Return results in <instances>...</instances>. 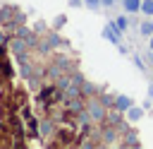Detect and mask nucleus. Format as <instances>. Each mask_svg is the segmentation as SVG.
<instances>
[{"label": "nucleus", "instance_id": "obj_1", "mask_svg": "<svg viewBox=\"0 0 153 149\" xmlns=\"http://www.w3.org/2000/svg\"><path fill=\"white\" fill-rule=\"evenodd\" d=\"M86 113H88V118H93V120H103V118H105V103H103L100 99H91V101L86 103Z\"/></svg>", "mask_w": 153, "mask_h": 149}, {"label": "nucleus", "instance_id": "obj_2", "mask_svg": "<svg viewBox=\"0 0 153 149\" xmlns=\"http://www.w3.org/2000/svg\"><path fill=\"white\" fill-rule=\"evenodd\" d=\"M103 38L110 41V43H115V46H120V41H122V31L115 26V22H108V24L103 26Z\"/></svg>", "mask_w": 153, "mask_h": 149}, {"label": "nucleus", "instance_id": "obj_3", "mask_svg": "<svg viewBox=\"0 0 153 149\" xmlns=\"http://www.w3.org/2000/svg\"><path fill=\"white\" fill-rule=\"evenodd\" d=\"M124 118H127L129 123H139V120L143 118V106H129V108L124 111Z\"/></svg>", "mask_w": 153, "mask_h": 149}, {"label": "nucleus", "instance_id": "obj_4", "mask_svg": "<svg viewBox=\"0 0 153 149\" xmlns=\"http://www.w3.org/2000/svg\"><path fill=\"white\" fill-rule=\"evenodd\" d=\"M129 106H134V99H131V96H127V94H120V96L115 99V111H122V113H124Z\"/></svg>", "mask_w": 153, "mask_h": 149}, {"label": "nucleus", "instance_id": "obj_5", "mask_svg": "<svg viewBox=\"0 0 153 149\" xmlns=\"http://www.w3.org/2000/svg\"><path fill=\"white\" fill-rule=\"evenodd\" d=\"M122 7L127 14H136L141 12V0H122Z\"/></svg>", "mask_w": 153, "mask_h": 149}, {"label": "nucleus", "instance_id": "obj_6", "mask_svg": "<svg viewBox=\"0 0 153 149\" xmlns=\"http://www.w3.org/2000/svg\"><path fill=\"white\" fill-rule=\"evenodd\" d=\"M139 31H141L143 36H151V34H153V17H148L146 22H141V26H139Z\"/></svg>", "mask_w": 153, "mask_h": 149}, {"label": "nucleus", "instance_id": "obj_7", "mask_svg": "<svg viewBox=\"0 0 153 149\" xmlns=\"http://www.w3.org/2000/svg\"><path fill=\"white\" fill-rule=\"evenodd\" d=\"M141 14L153 17V0H141Z\"/></svg>", "mask_w": 153, "mask_h": 149}, {"label": "nucleus", "instance_id": "obj_8", "mask_svg": "<svg viewBox=\"0 0 153 149\" xmlns=\"http://www.w3.org/2000/svg\"><path fill=\"white\" fill-rule=\"evenodd\" d=\"M112 22H115V26H117L120 31H127V26H129V19H127L124 14H120V17H115Z\"/></svg>", "mask_w": 153, "mask_h": 149}, {"label": "nucleus", "instance_id": "obj_9", "mask_svg": "<svg viewBox=\"0 0 153 149\" xmlns=\"http://www.w3.org/2000/svg\"><path fill=\"white\" fill-rule=\"evenodd\" d=\"M100 5H103L100 0H84V7H86V10H91V12H98V10H100Z\"/></svg>", "mask_w": 153, "mask_h": 149}, {"label": "nucleus", "instance_id": "obj_10", "mask_svg": "<svg viewBox=\"0 0 153 149\" xmlns=\"http://www.w3.org/2000/svg\"><path fill=\"white\" fill-rule=\"evenodd\" d=\"M50 132H53V125L48 120H41V137H48Z\"/></svg>", "mask_w": 153, "mask_h": 149}, {"label": "nucleus", "instance_id": "obj_11", "mask_svg": "<svg viewBox=\"0 0 153 149\" xmlns=\"http://www.w3.org/2000/svg\"><path fill=\"white\" fill-rule=\"evenodd\" d=\"M65 24H67V17H65V14H57L55 22H53V29H62Z\"/></svg>", "mask_w": 153, "mask_h": 149}, {"label": "nucleus", "instance_id": "obj_12", "mask_svg": "<svg viewBox=\"0 0 153 149\" xmlns=\"http://www.w3.org/2000/svg\"><path fill=\"white\" fill-rule=\"evenodd\" d=\"M131 60H134V65H136V67H139V70H146V65H143V62H141V58H139V55H134V58H131Z\"/></svg>", "mask_w": 153, "mask_h": 149}, {"label": "nucleus", "instance_id": "obj_13", "mask_svg": "<svg viewBox=\"0 0 153 149\" xmlns=\"http://www.w3.org/2000/svg\"><path fill=\"white\" fill-rule=\"evenodd\" d=\"M100 2H103V5H105V7H112V5H115V2H117V0H100Z\"/></svg>", "mask_w": 153, "mask_h": 149}, {"label": "nucleus", "instance_id": "obj_14", "mask_svg": "<svg viewBox=\"0 0 153 149\" xmlns=\"http://www.w3.org/2000/svg\"><path fill=\"white\" fill-rule=\"evenodd\" d=\"M148 50H153V34L148 36Z\"/></svg>", "mask_w": 153, "mask_h": 149}, {"label": "nucleus", "instance_id": "obj_15", "mask_svg": "<svg viewBox=\"0 0 153 149\" xmlns=\"http://www.w3.org/2000/svg\"><path fill=\"white\" fill-rule=\"evenodd\" d=\"M148 96H151V99H153V82H151V84H148Z\"/></svg>", "mask_w": 153, "mask_h": 149}]
</instances>
